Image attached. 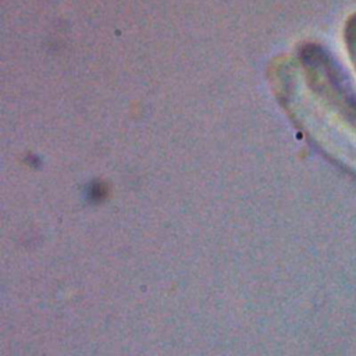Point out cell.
I'll return each mask as SVG.
<instances>
[{"label":"cell","mask_w":356,"mask_h":356,"mask_svg":"<svg viewBox=\"0 0 356 356\" xmlns=\"http://www.w3.org/2000/svg\"><path fill=\"white\" fill-rule=\"evenodd\" d=\"M345 35H346V43H348V50H349V54L356 65V15H353L348 25H346V31H345Z\"/></svg>","instance_id":"1"}]
</instances>
